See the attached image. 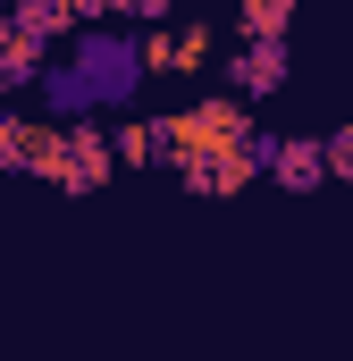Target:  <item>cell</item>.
Listing matches in <instances>:
<instances>
[{
    "instance_id": "obj_6",
    "label": "cell",
    "mask_w": 353,
    "mask_h": 361,
    "mask_svg": "<svg viewBox=\"0 0 353 361\" xmlns=\"http://www.w3.org/2000/svg\"><path fill=\"white\" fill-rule=\"evenodd\" d=\"M227 85L244 92V101L277 92V85H286V34H244L236 59H227Z\"/></svg>"
},
{
    "instance_id": "obj_10",
    "label": "cell",
    "mask_w": 353,
    "mask_h": 361,
    "mask_svg": "<svg viewBox=\"0 0 353 361\" xmlns=\"http://www.w3.org/2000/svg\"><path fill=\"white\" fill-rule=\"evenodd\" d=\"M109 152H118V160H135V169H152V160H160V126H152V118H135V126H118V143H109Z\"/></svg>"
},
{
    "instance_id": "obj_15",
    "label": "cell",
    "mask_w": 353,
    "mask_h": 361,
    "mask_svg": "<svg viewBox=\"0 0 353 361\" xmlns=\"http://www.w3.org/2000/svg\"><path fill=\"white\" fill-rule=\"evenodd\" d=\"M0 177H8V169H0Z\"/></svg>"
},
{
    "instance_id": "obj_9",
    "label": "cell",
    "mask_w": 353,
    "mask_h": 361,
    "mask_svg": "<svg viewBox=\"0 0 353 361\" xmlns=\"http://www.w3.org/2000/svg\"><path fill=\"white\" fill-rule=\"evenodd\" d=\"M8 25H17V34H34V42L51 51V42H59V34L76 25V17H68L59 0H17V8H8Z\"/></svg>"
},
{
    "instance_id": "obj_3",
    "label": "cell",
    "mask_w": 353,
    "mask_h": 361,
    "mask_svg": "<svg viewBox=\"0 0 353 361\" xmlns=\"http://www.w3.org/2000/svg\"><path fill=\"white\" fill-rule=\"evenodd\" d=\"M135 68H143V59H135L126 42L92 34V42H85V68H76V76L59 85V101H118V92L135 85Z\"/></svg>"
},
{
    "instance_id": "obj_7",
    "label": "cell",
    "mask_w": 353,
    "mask_h": 361,
    "mask_svg": "<svg viewBox=\"0 0 353 361\" xmlns=\"http://www.w3.org/2000/svg\"><path fill=\"white\" fill-rule=\"evenodd\" d=\"M51 160H59V126H42V118H0V169L51 177Z\"/></svg>"
},
{
    "instance_id": "obj_12",
    "label": "cell",
    "mask_w": 353,
    "mask_h": 361,
    "mask_svg": "<svg viewBox=\"0 0 353 361\" xmlns=\"http://www.w3.org/2000/svg\"><path fill=\"white\" fill-rule=\"evenodd\" d=\"M320 152H328V177H345V185H353V126H337Z\"/></svg>"
},
{
    "instance_id": "obj_5",
    "label": "cell",
    "mask_w": 353,
    "mask_h": 361,
    "mask_svg": "<svg viewBox=\"0 0 353 361\" xmlns=\"http://www.w3.org/2000/svg\"><path fill=\"white\" fill-rule=\"evenodd\" d=\"M135 59H143V68H152V76H202V68H210V25H152V34H143V42H135Z\"/></svg>"
},
{
    "instance_id": "obj_14",
    "label": "cell",
    "mask_w": 353,
    "mask_h": 361,
    "mask_svg": "<svg viewBox=\"0 0 353 361\" xmlns=\"http://www.w3.org/2000/svg\"><path fill=\"white\" fill-rule=\"evenodd\" d=\"M169 0H118V17H160Z\"/></svg>"
},
{
    "instance_id": "obj_13",
    "label": "cell",
    "mask_w": 353,
    "mask_h": 361,
    "mask_svg": "<svg viewBox=\"0 0 353 361\" xmlns=\"http://www.w3.org/2000/svg\"><path fill=\"white\" fill-rule=\"evenodd\" d=\"M68 17H76V25H92V17H118V0H68Z\"/></svg>"
},
{
    "instance_id": "obj_8",
    "label": "cell",
    "mask_w": 353,
    "mask_h": 361,
    "mask_svg": "<svg viewBox=\"0 0 353 361\" xmlns=\"http://www.w3.org/2000/svg\"><path fill=\"white\" fill-rule=\"evenodd\" d=\"M261 169H269L277 185H294V193H303V185L328 177V152H320L311 135H286V143H261Z\"/></svg>"
},
{
    "instance_id": "obj_2",
    "label": "cell",
    "mask_w": 353,
    "mask_h": 361,
    "mask_svg": "<svg viewBox=\"0 0 353 361\" xmlns=\"http://www.w3.org/2000/svg\"><path fill=\"white\" fill-rule=\"evenodd\" d=\"M109 169H118V152H109L101 126H59V160H51L42 185H59V193H101Z\"/></svg>"
},
{
    "instance_id": "obj_1",
    "label": "cell",
    "mask_w": 353,
    "mask_h": 361,
    "mask_svg": "<svg viewBox=\"0 0 353 361\" xmlns=\"http://www.w3.org/2000/svg\"><path fill=\"white\" fill-rule=\"evenodd\" d=\"M160 126V160L185 169V160H202V152H219V143H244L253 135V109L236 101V92H202L193 109H169V118H152Z\"/></svg>"
},
{
    "instance_id": "obj_4",
    "label": "cell",
    "mask_w": 353,
    "mask_h": 361,
    "mask_svg": "<svg viewBox=\"0 0 353 361\" xmlns=\"http://www.w3.org/2000/svg\"><path fill=\"white\" fill-rule=\"evenodd\" d=\"M253 177H261V143H253V135H244V143H219V152H202V160L176 169L185 193H210V202H219V193H244Z\"/></svg>"
},
{
    "instance_id": "obj_11",
    "label": "cell",
    "mask_w": 353,
    "mask_h": 361,
    "mask_svg": "<svg viewBox=\"0 0 353 361\" xmlns=\"http://www.w3.org/2000/svg\"><path fill=\"white\" fill-rule=\"evenodd\" d=\"M294 25V0H244V34H286Z\"/></svg>"
}]
</instances>
